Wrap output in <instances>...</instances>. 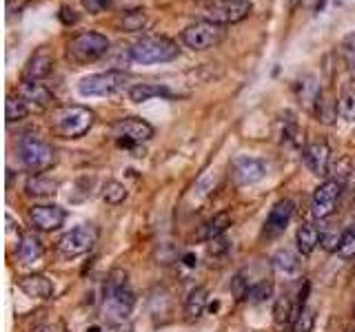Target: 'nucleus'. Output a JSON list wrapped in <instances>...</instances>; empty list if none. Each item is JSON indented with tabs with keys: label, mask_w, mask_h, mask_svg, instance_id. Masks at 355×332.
I'll return each instance as SVG.
<instances>
[{
	"label": "nucleus",
	"mask_w": 355,
	"mask_h": 332,
	"mask_svg": "<svg viewBox=\"0 0 355 332\" xmlns=\"http://www.w3.org/2000/svg\"><path fill=\"white\" fill-rule=\"evenodd\" d=\"M56 188H58V182L56 179H49L45 175H32L29 179H27L25 184V191L29 195H36V197H47V195H53Z\"/></svg>",
	"instance_id": "26"
},
{
	"label": "nucleus",
	"mask_w": 355,
	"mask_h": 332,
	"mask_svg": "<svg viewBox=\"0 0 355 332\" xmlns=\"http://www.w3.org/2000/svg\"><path fill=\"white\" fill-rule=\"evenodd\" d=\"M297 319V308H295V301L291 299L284 292L276 299V306H273V321L278 328H284V326H293Z\"/></svg>",
	"instance_id": "21"
},
{
	"label": "nucleus",
	"mask_w": 355,
	"mask_h": 332,
	"mask_svg": "<svg viewBox=\"0 0 355 332\" xmlns=\"http://www.w3.org/2000/svg\"><path fill=\"white\" fill-rule=\"evenodd\" d=\"M280 140L286 142V144H295L297 138H300V131H297V122L293 120L291 113H286V120H280Z\"/></svg>",
	"instance_id": "33"
},
{
	"label": "nucleus",
	"mask_w": 355,
	"mask_h": 332,
	"mask_svg": "<svg viewBox=\"0 0 355 332\" xmlns=\"http://www.w3.org/2000/svg\"><path fill=\"white\" fill-rule=\"evenodd\" d=\"M313 111H315V116L320 118V122H324V125H331V122L335 120V116H338V104L331 102L329 98L324 96V93H320V98H317Z\"/></svg>",
	"instance_id": "31"
},
{
	"label": "nucleus",
	"mask_w": 355,
	"mask_h": 332,
	"mask_svg": "<svg viewBox=\"0 0 355 332\" xmlns=\"http://www.w3.org/2000/svg\"><path fill=\"white\" fill-rule=\"evenodd\" d=\"M18 288H21L27 297L34 299H49L53 295V283L45 277V274H29V277H23L18 281Z\"/></svg>",
	"instance_id": "17"
},
{
	"label": "nucleus",
	"mask_w": 355,
	"mask_h": 332,
	"mask_svg": "<svg viewBox=\"0 0 355 332\" xmlns=\"http://www.w3.org/2000/svg\"><path fill=\"white\" fill-rule=\"evenodd\" d=\"M302 155H304V162H306V166L311 168V173H313V175H317V177L329 175L331 149H329V144H326L324 140L309 142V144L304 146Z\"/></svg>",
	"instance_id": "14"
},
{
	"label": "nucleus",
	"mask_w": 355,
	"mask_h": 332,
	"mask_svg": "<svg viewBox=\"0 0 355 332\" xmlns=\"http://www.w3.org/2000/svg\"><path fill=\"white\" fill-rule=\"evenodd\" d=\"M32 332H60L56 326H38V328H34Z\"/></svg>",
	"instance_id": "41"
},
{
	"label": "nucleus",
	"mask_w": 355,
	"mask_h": 332,
	"mask_svg": "<svg viewBox=\"0 0 355 332\" xmlns=\"http://www.w3.org/2000/svg\"><path fill=\"white\" fill-rule=\"evenodd\" d=\"M342 195V182L338 179H326L315 188L313 199H311V213L315 220H326L335 213Z\"/></svg>",
	"instance_id": "11"
},
{
	"label": "nucleus",
	"mask_w": 355,
	"mask_h": 332,
	"mask_svg": "<svg viewBox=\"0 0 355 332\" xmlns=\"http://www.w3.org/2000/svg\"><path fill=\"white\" fill-rule=\"evenodd\" d=\"M102 199H105V202L111 204V206L123 204L125 199H127L125 184H120L118 179H109V182L105 184V188H102Z\"/></svg>",
	"instance_id": "30"
},
{
	"label": "nucleus",
	"mask_w": 355,
	"mask_h": 332,
	"mask_svg": "<svg viewBox=\"0 0 355 332\" xmlns=\"http://www.w3.org/2000/svg\"><path fill=\"white\" fill-rule=\"evenodd\" d=\"M273 266L278 270H282L284 274H293L300 270V259H297V255L289 248H282L273 255Z\"/></svg>",
	"instance_id": "28"
},
{
	"label": "nucleus",
	"mask_w": 355,
	"mask_h": 332,
	"mask_svg": "<svg viewBox=\"0 0 355 332\" xmlns=\"http://www.w3.org/2000/svg\"><path fill=\"white\" fill-rule=\"evenodd\" d=\"M111 136L116 138L120 146L134 149L154 138V127L149 125L147 120H140V118H123L111 127Z\"/></svg>",
	"instance_id": "10"
},
{
	"label": "nucleus",
	"mask_w": 355,
	"mask_h": 332,
	"mask_svg": "<svg viewBox=\"0 0 355 332\" xmlns=\"http://www.w3.org/2000/svg\"><path fill=\"white\" fill-rule=\"evenodd\" d=\"M93 122H96V116H93L91 109L80 107V104H67V107L53 109L49 118V127L56 138L78 140L85 133H89Z\"/></svg>",
	"instance_id": "2"
},
{
	"label": "nucleus",
	"mask_w": 355,
	"mask_h": 332,
	"mask_svg": "<svg viewBox=\"0 0 355 332\" xmlns=\"http://www.w3.org/2000/svg\"><path fill=\"white\" fill-rule=\"evenodd\" d=\"M98 242V229L93 224H82L64 233L58 240V251L64 257H80L93 248V244Z\"/></svg>",
	"instance_id": "9"
},
{
	"label": "nucleus",
	"mask_w": 355,
	"mask_h": 332,
	"mask_svg": "<svg viewBox=\"0 0 355 332\" xmlns=\"http://www.w3.org/2000/svg\"><path fill=\"white\" fill-rule=\"evenodd\" d=\"M60 21H62L64 25H71V23L78 21V16H76V12H73V9L62 7V9H60Z\"/></svg>",
	"instance_id": "40"
},
{
	"label": "nucleus",
	"mask_w": 355,
	"mask_h": 332,
	"mask_svg": "<svg viewBox=\"0 0 355 332\" xmlns=\"http://www.w3.org/2000/svg\"><path fill=\"white\" fill-rule=\"evenodd\" d=\"M295 244H297V253L309 257L317 248V244H320V231H317L311 222H304L295 233Z\"/></svg>",
	"instance_id": "23"
},
{
	"label": "nucleus",
	"mask_w": 355,
	"mask_h": 332,
	"mask_svg": "<svg viewBox=\"0 0 355 332\" xmlns=\"http://www.w3.org/2000/svg\"><path fill=\"white\" fill-rule=\"evenodd\" d=\"M109 53L107 36L98 31H82L67 42V58L76 64H89Z\"/></svg>",
	"instance_id": "4"
},
{
	"label": "nucleus",
	"mask_w": 355,
	"mask_h": 332,
	"mask_svg": "<svg viewBox=\"0 0 355 332\" xmlns=\"http://www.w3.org/2000/svg\"><path fill=\"white\" fill-rule=\"evenodd\" d=\"M82 5L89 14H100L102 9L109 7V0H82Z\"/></svg>",
	"instance_id": "39"
},
{
	"label": "nucleus",
	"mask_w": 355,
	"mask_h": 332,
	"mask_svg": "<svg viewBox=\"0 0 355 332\" xmlns=\"http://www.w3.org/2000/svg\"><path fill=\"white\" fill-rule=\"evenodd\" d=\"M313 321H315L313 310H311V308H304V310L300 312V315H297L293 328H295V332H311Z\"/></svg>",
	"instance_id": "37"
},
{
	"label": "nucleus",
	"mask_w": 355,
	"mask_h": 332,
	"mask_svg": "<svg viewBox=\"0 0 355 332\" xmlns=\"http://www.w3.org/2000/svg\"><path fill=\"white\" fill-rule=\"evenodd\" d=\"M338 255L342 259H353L355 257V220L342 231V242H340Z\"/></svg>",
	"instance_id": "32"
},
{
	"label": "nucleus",
	"mask_w": 355,
	"mask_h": 332,
	"mask_svg": "<svg viewBox=\"0 0 355 332\" xmlns=\"http://www.w3.org/2000/svg\"><path fill=\"white\" fill-rule=\"evenodd\" d=\"M29 220L36 231L51 233V231H58L64 224V220H67V211L56 204H38L29 211Z\"/></svg>",
	"instance_id": "13"
},
{
	"label": "nucleus",
	"mask_w": 355,
	"mask_h": 332,
	"mask_svg": "<svg viewBox=\"0 0 355 332\" xmlns=\"http://www.w3.org/2000/svg\"><path fill=\"white\" fill-rule=\"evenodd\" d=\"M207 299H209V290L204 286H195L189 297L184 301V319L193 324L204 315V308H207Z\"/></svg>",
	"instance_id": "18"
},
{
	"label": "nucleus",
	"mask_w": 355,
	"mask_h": 332,
	"mask_svg": "<svg viewBox=\"0 0 355 332\" xmlns=\"http://www.w3.org/2000/svg\"><path fill=\"white\" fill-rule=\"evenodd\" d=\"M134 290L129 286L127 272L125 270H111L109 277L105 281V292H102V317L107 319V324L111 326H120L125 324L134 310Z\"/></svg>",
	"instance_id": "1"
},
{
	"label": "nucleus",
	"mask_w": 355,
	"mask_h": 332,
	"mask_svg": "<svg viewBox=\"0 0 355 332\" xmlns=\"http://www.w3.org/2000/svg\"><path fill=\"white\" fill-rule=\"evenodd\" d=\"M51 71H53V58L47 51H38L36 55H32L29 62L25 64V80L40 82Z\"/></svg>",
	"instance_id": "19"
},
{
	"label": "nucleus",
	"mask_w": 355,
	"mask_h": 332,
	"mask_svg": "<svg viewBox=\"0 0 355 332\" xmlns=\"http://www.w3.org/2000/svg\"><path fill=\"white\" fill-rule=\"evenodd\" d=\"M178 55V44L169 38L151 36L143 38L132 47V60L140 64H156V62H169Z\"/></svg>",
	"instance_id": "6"
},
{
	"label": "nucleus",
	"mask_w": 355,
	"mask_h": 332,
	"mask_svg": "<svg viewBox=\"0 0 355 332\" xmlns=\"http://www.w3.org/2000/svg\"><path fill=\"white\" fill-rule=\"evenodd\" d=\"M224 34H227V29H224L222 25L200 21L195 25H189L182 31V42L193 51H204V49H211V47L220 44L224 40Z\"/></svg>",
	"instance_id": "8"
},
{
	"label": "nucleus",
	"mask_w": 355,
	"mask_h": 332,
	"mask_svg": "<svg viewBox=\"0 0 355 332\" xmlns=\"http://www.w3.org/2000/svg\"><path fill=\"white\" fill-rule=\"evenodd\" d=\"M342 55L344 62H347V69L351 71V75L355 78V34H349L342 42Z\"/></svg>",
	"instance_id": "35"
},
{
	"label": "nucleus",
	"mask_w": 355,
	"mask_h": 332,
	"mask_svg": "<svg viewBox=\"0 0 355 332\" xmlns=\"http://www.w3.org/2000/svg\"><path fill=\"white\" fill-rule=\"evenodd\" d=\"M145 27V14L143 12H134L125 16V29L127 31H138Z\"/></svg>",
	"instance_id": "38"
},
{
	"label": "nucleus",
	"mask_w": 355,
	"mask_h": 332,
	"mask_svg": "<svg viewBox=\"0 0 355 332\" xmlns=\"http://www.w3.org/2000/svg\"><path fill=\"white\" fill-rule=\"evenodd\" d=\"M18 98H23L27 104H36V107H47V104L53 102V93L47 89L42 82L25 80L21 87H18Z\"/></svg>",
	"instance_id": "16"
},
{
	"label": "nucleus",
	"mask_w": 355,
	"mask_h": 332,
	"mask_svg": "<svg viewBox=\"0 0 355 332\" xmlns=\"http://www.w3.org/2000/svg\"><path fill=\"white\" fill-rule=\"evenodd\" d=\"M195 9L202 21L227 27L249 18L254 12V3L251 0H200Z\"/></svg>",
	"instance_id": "3"
},
{
	"label": "nucleus",
	"mask_w": 355,
	"mask_h": 332,
	"mask_svg": "<svg viewBox=\"0 0 355 332\" xmlns=\"http://www.w3.org/2000/svg\"><path fill=\"white\" fill-rule=\"evenodd\" d=\"M340 242H342V233L340 231H322L320 233V244L324 246L326 251H335V253H338Z\"/></svg>",
	"instance_id": "36"
},
{
	"label": "nucleus",
	"mask_w": 355,
	"mask_h": 332,
	"mask_svg": "<svg viewBox=\"0 0 355 332\" xmlns=\"http://www.w3.org/2000/svg\"><path fill=\"white\" fill-rule=\"evenodd\" d=\"M160 96H171V91L167 89V84H156V82H138L129 89V100L140 104V102H149L151 98H160Z\"/></svg>",
	"instance_id": "22"
},
{
	"label": "nucleus",
	"mask_w": 355,
	"mask_h": 332,
	"mask_svg": "<svg viewBox=\"0 0 355 332\" xmlns=\"http://www.w3.org/2000/svg\"><path fill=\"white\" fill-rule=\"evenodd\" d=\"M231 175L240 186H249L260 182L267 175V164L258 157H249V155H238L231 162Z\"/></svg>",
	"instance_id": "12"
},
{
	"label": "nucleus",
	"mask_w": 355,
	"mask_h": 332,
	"mask_svg": "<svg viewBox=\"0 0 355 332\" xmlns=\"http://www.w3.org/2000/svg\"><path fill=\"white\" fill-rule=\"evenodd\" d=\"M129 75L123 69H111L105 73H93L82 78L78 82V91L80 96L85 98H98V96H111V93L120 91L127 84Z\"/></svg>",
	"instance_id": "7"
},
{
	"label": "nucleus",
	"mask_w": 355,
	"mask_h": 332,
	"mask_svg": "<svg viewBox=\"0 0 355 332\" xmlns=\"http://www.w3.org/2000/svg\"><path fill=\"white\" fill-rule=\"evenodd\" d=\"M18 153H21L23 164L36 175L45 173L56 164V151L49 142H45L38 136H25L18 144Z\"/></svg>",
	"instance_id": "5"
},
{
	"label": "nucleus",
	"mask_w": 355,
	"mask_h": 332,
	"mask_svg": "<svg viewBox=\"0 0 355 332\" xmlns=\"http://www.w3.org/2000/svg\"><path fill=\"white\" fill-rule=\"evenodd\" d=\"M27 113H29V107H27V102L23 98H14V96L7 98L5 118H7L9 125H12V122H21L23 118H27Z\"/></svg>",
	"instance_id": "29"
},
{
	"label": "nucleus",
	"mask_w": 355,
	"mask_h": 332,
	"mask_svg": "<svg viewBox=\"0 0 355 332\" xmlns=\"http://www.w3.org/2000/svg\"><path fill=\"white\" fill-rule=\"evenodd\" d=\"M338 113L347 120L355 118V91H351V89L342 91V96L338 100Z\"/></svg>",
	"instance_id": "34"
},
{
	"label": "nucleus",
	"mask_w": 355,
	"mask_h": 332,
	"mask_svg": "<svg viewBox=\"0 0 355 332\" xmlns=\"http://www.w3.org/2000/svg\"><path fill=\"white\" fill-rule=\"evenodd\" d=\"M295 91H297V98H300V102L304 104V107L313 109L317 98H320V84H317V80L313 78V75H304L302 80L295 82Z\"/></svg>",
	"instance_id": "24"
},
{
	"label": "nucleus",
	"mask_w": 355,
	"mask_h": 332,
	"mask_svg": "<svg viewBox=\"0 0 355 332\" xmlns=\"http://www.w3.org/2000/svg\"><path fill=\"white\" fill-rule=\"evenodd\" d=\"M297 3H300V0H291V9H295V7H297Z\"/></svg>",
	"instance_id": "43"
},
{
	"label": "nucleus",
	"mask_w": 355,
	"mask_h": 332,
	"mask_svg": "<svg viewBox=\"0 0 355 332\" xmlns=\"http://www.w3.org/2000/svg\"><path fill=\"white\" fill-rule=\"evenodd\" d=\"M295 213V204L291 199H280V202L273 204V208L269 211V217L265 222V233L269 237H276L280 233H284V229L291 222V217Z\"/></svg>",
	"instance_id": "15"
},
{
	"label": "nucleus",
	"mask_w": 355,
	"mask_h": 332,
	"mask_svg": "<svg viewBox=\"0 0 355 332\" xmlns=\"http://www.w3.org/2000/svg\"><path fill=\"white\" fill-rule=\"evenodd\" d=\"M186 266H195V257H193V255H186Z\"/></svg>",
	"instance_id": "42"
},
{
	"label": "nucleus",
	"mask_w": 355,
	"mask_h": 332,
	"mask_svg": "<svg viewBox=\"0 0 355 332\" xmlns=\"http://www.w3.org/2000/svg\"><path fill=\"white\" fill-rule=\"evenodd\" d=\"M231 226V215L229 213H218L213 215L211 220L204 224V229L200 233V240H207V242H213L218 240V237H222V233L227 231Z\"/></svg>",
	"instance_id": "25"
},
{
	"label": "nucleus",
	"mask_w": 355,
	"mask_h": 332,
	"mask_svg": "<svg viewBox=\"0 0 355 332\" xmlns=\"http://www.w3.org/2000/svg\"><path fill=\"white\" fill-rule=\"evenodd\" d=\"M45 253V246L36 233H25L18 242V257L23 264H36Z\"/></svg>",
	"instance_id": "20"
},
{
	"label": "nucleus",
	"mask_w": 355,
	"mask_h": 332,
	"mask_svg": "<svg viewBox=\"0 0 355 332\" xmlns=\"http://www.w3.org/2000/svg\"><path fill=\"white\" fill-rule=\"evenodd\" d=\"M271 295H273V281H271L269 277H260V279H254L249 283L247 299L251 303H260V301L269 299Z\"/></svg>",
	"instance_id": "27"
}]
</instances>
